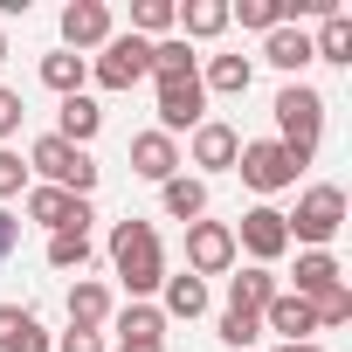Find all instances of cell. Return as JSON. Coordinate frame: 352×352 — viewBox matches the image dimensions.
I'll return each mask as SVG.
<instances>
[{
    "instance_id": "cell-1",
    "label": "cell",
    "mask_w": 352,
    "mask_h": 352,
    "mask_svg": "<svg viewBox=\"0 0 352 352\" xmlns=\"http://www.w3.org/2000/svg\"><path fill=\"white\" fill-rule=\"evenodd\" d=\"M111 270L124 276V290H131V304H145L159 283H166V249H159V228L152 221H118L111 228Z\"/></svg>"
},
{
    "instance_id": "cell-2",
    "label": "cell",
    "mask_w": 352,
    "mask_h": 352,
    "mask_svg": "<svg viewBox=\"0 0 352 352\" xmlns=\"http://www.w3.org/2000/svg\"><path fill=\"white\" fill-rule=\"evenodd\" d=\"M270 111H276V145H283L290 159H304V166H311L318 131H324V97H318L311 83H283Z\"/></svg>"
},
{
    "instance_id": "cell-3",
    "label": "cell",
    "mask_w": 352,
    "mask_h": 352,
    "mask_svg": "<svg viewBox=\"0 0 352 352\" xmlns=\"http://www.w3.org/2000/svg\"><path fill=\"white\" fill-rule=\"evenodd\" d=\"M28 166L42 173V187H63V194H76V201H90V187H97V159L76 152V145H63L56 131L28 145Z\"/></svg>"
},
{
    "instance_id": "cell-4",
    "label": "cell",
    "mask_w": 352,
    "mask_h": 352,
    "mask_svg": "<svg viewBox=\"0 0 352 352\" xmlns=\"http://www.w3.org/2000/svg\"><path fill=\"white\" fill-rule=\"evenodd\" d=\"M235 173L256 187V194H283V187H297V173H304V159H290L276 138H249L242 152H235Z\"/></svg>"
},
{
    "instance_id": "cell-5",
    "label": "cell",
    "mask_w": 352,
    "mask_h": 352,
    "mask_svg": "<svg viewBox=\"0 0 352 352\" xmlns=\"http://www.w3.org/2000/svg\"><path fill=\"white\" fill-rule=\"evenodd\" d=\"M283 228H290V242L324 249V242L345 228V194H338V187H311V194L297 201V214H283Z\"/></svg>"
},
{
    "instance_id": "cell-6",
    "label": "cell",
    "mask_w": 352,
    "mask_h": 352,
    "mask_svg": "<svg viewBox=\"0 0 352 352\" xmlns=\"http://www.w3.org/2000/svg\"><path fill=\"white\" fill-rule=\"evenodd\" d=\"M90 76H97L104 90H131V83H145V76H152V42H145V35H111L104 56L90 63Z\"/></svg>"
},
{
    "instance_id": "cell-7",
    "label": "cell",
    "mask_w": 352,
    "mask_h": 352,
    "mask_svg": "<svg viewBox=\"0 0 352 352\" xmlns=\"http://www.w3.org/2000/svg\"><path fill=\"white\" fill-rule=\"evenodd\" d=\"M221 270H235V228L228 221H194L187 228V276H221Z\"/></svg>"
},
{
    "instance_id": "cell-8",
    "label": "cell",
    "mask_w": 352,
    "mask_h": 352,
    "mask_svg": "<svg viewBox=\"0 0 352 352\" xmlns=\"http://www.w3.org/2000/svg\"><path fill=\"white\" fill-rule=\"evenodd\" d=\"M235 249H249L263 270L290 249V228H283V208H249L242 214V228H235Z\"/></svg>"
},
{
    "instance_id": "cell-9",
    "label": "cell",
    "mask_w": 352,
    "mask_h": 352,
    "mask_svg": "<svg viewBox=\"0 0 352 352\" xmlns=\"http://www.w3.org/2000/svg\"><path fill=\"white\" fill-rule=\"evenodd\" d=\"M201 111H208L201 76H173V83H159V131H166V138H173V131H194Z\"/></svg>"
},
{
    "instance_id": "cell-10",
    "label": "cell",
    "mask_w": 352,
    "mask_h": 352,
    "mask_svg": "<svg viewBox=\"0 0 352 352\" xmlns=\"http://www.w3.org/2000/svg\"><path fill=\"white\" fill-rule=\"evenodd\" d=\"M28 221H42L49 235H63V228H83L90 235V201H76L63 187H28Z\"/></svg>"
},
{
    "instance_id": "cell-11",
    "label": "cell",
    "mask_w": 352,
    "mask_h": 352,
    "mask_svg": "<svg viewBox=\"0 0 352 352\" xmlns=\"http://www.w3.org/2000/svg\"><path fill=\"white\" fill-rule=\"evenodd\" d=\"M111 42V8L104 0H69L63 8V49L83 56V49H104Z\"/></svg>"
},
{
    "instance_id": "cell-12",
    "label": "cell",
    "mask_w": 352,
    "mask_h": 352,
    "mask_svg": "<svg viewBox=\"0 0 352 352\" xmlns=\"http://www.w3.org/2000/svg\"><path fill=\"white\" fill-rule=\"evenodd\" d=\"M283 338V345H311V331H318V311L304 304V297H290V290H276L270 297V311H263V338Z\"/></svg>"
},
{
    "instance_id": "cell-13",
    "label": "cell",
    "mask_w": 352,
    "mask_h": 352,
    "mask_svg": "<svg viewBox=\"0 0 352 352\" xmlns=\"http://www.w3.org/2000/svg\"><path fill=\"white\" fill-rule=\"evenodd\" d=\"M111 324H118V345H124V352H166V318H159V304H124V311H111Z\"/></svg>"
},
{
    "instance_id": "cell-14",
    "label": "cell",
    "mask_w": 352,
    "mask_h": 352,
    "mask_svg": "<svg viewBox=\"0 0 352 352\" xmlns=\"http://www.w3.org/2000/svg\"><path fill=\"white\" fill-rule=\"evenodd\" d=\"M131 173L152 180V187H166L173 173H180V145H173L166 131H138V138H131Z\"/></svg>"
},
{
    "instance_id": "cell-15",
    "label": "cell",
    "mask_w": 352,
    "mask_h": 352,
    "mask_svg": "<svg viewBox=\"0 0 352 352\" xmlns=\"http://www.w3.org/2000/svg\"><path fill=\"white\" fill-rule=\"evenodd\" d=\"M235 152H242L235 124H221V118H201V124H194V166H208V173H235Z\"/></svg>"
},
{
    "instance_id": "cell-16",
    "label": "cell",
    "mask_w": 352,
    "mask_h": 352,
    "mask_svg": "<svg viewBox=\"0 0 352 352\" xmlns=\"http://www.w3.org/2000/svg\"><path fill=\"white\" fill-rule=\"evenodd\" d=\"M56 338L42 331V318L35 311H21V304H0V352H49Z\"/></svg>"
},
{
    "instance_id": "cell-17",
    "label": "cell",
    "mask_w": 352,
    "mask_h": 352,
    "mask_svg": "<svg viewBox=\"0 0 352 352\" xmlns=\"http://www.w3.org/2000/svg\"><path fill=\"white\" fill-rule=\"evenodd\" d=\"M97 131H104V111H97L90 97H63V111H56V138L76 145V152H90Z\"/></svg>"
},
{
    "instance_id": "cell-18",
    "label": "cell",
    "mask_w": 352,
    "mask_h": 352,
    "mask_svg": "<svg viewBox=\"0 0 352 352\" xmlns=\"http://www.w3.org/2000/svg\"><path fill=\"white\" fill-rule=\"evenodd\" d=\"M338 283H345V276H338V256H331V249H304V256H297V290H290V297L318 304V297L338 290Z\"/></svg>"
},
{
    "instance_id": "cell-19",
    "label": "cell",
    "mask_w": 352,
    "mask_h": 352,
    "mask_svg": "<svg viewBox=\"0 0 352 352\" xmlns=\"http://www.w3.org/2000/svg\"><path fill=\"white\" fill-rule=\"evenodd\" d=\"M69 324H76V331H104V324H111V290H104L97 276L69 283Z\"/></svg>"
},
{
    "instance_id": "cell-20",
    "label": "cell",
    "mask_w": 352,
    "mask_h": 352,
    "mask_svg": "<svg viewBox=\"0 0 352 352\" xmlns=\"http://www.w3.org/2000/svg\"><path fill=\"white\" fill-rule=\"evenodd\" d=\"M180 21V42H214L228 28V0H187V8H173Z\"/></svg>"
},
{
    "instance_id": "cell-21",
    "label": "cell",
    "mask_w": 352,
    "mask_h": 352,
    "mask_svg": "<svg viewBox=\"0 0 352 352\" xmlns=\"http://www.w3.org/2000/svg\"><path fill=\"white\" fill-rule=\"evenodd\" d=\"M249 83H256V63H249V56H208L201 90H214V97H249Z\"/></svg>"
},
{
    "instance_id": "cell-22",
    "label": "cell",
    "mask_w": 352,
    "mask_h": 352,
    "mask_svg": "<svg viewBox=\"0 0 352 352\" xmlns=\"http://www.w3.org/2000/svg\"><path fill=\"white\" fill-rule=\"evenodd\" d=\"M159 201H166V214H173V221H187V228H194V221L208 214V180H187V173H173V180L159 187Z\"/></svg>"
},
{
    "instance_id": "cell-23",
    "label": "cell",
    "mask_w": 352,
    "mask_h": 352,
    "mask_svg": "<svg viewBox=\"0 0 352 352\" xmlns=\"http://www.w3.org/2000/svg\"><path fill=\"white\" fill-rule=\"evenodd\" d=\"M263 63H276V69L297 76V69L318 63V56H311V35H304V28H270V35H263Z\"/></svg>"
},
{
    "instance_id": "cell-24",
    "label": "cell",
    "mask_w": 352,
    "mask_h": 352,
    "mask_svg": "<svg viewBox=\"0 0 352 352\" xmlns=\"http://www.w3.org/2000/svg\"><path fill=\"white\" fill-rule=\"evenodd\" d=\"M270 297H276V276H270L263 263H249V270L228 283V311H256V318H263V311H270Z\"/></svg>"
},
{
    "instance_id": "cell-25",
    "label": "cell",
    "mask_w": 352,
    "mask_h": 352,
    "mask_svg": "<svg viewBox=\"0 0 352 352\" xmlns=\"http://www.w3.org/2000/svg\"><path fill=\"white\" fill-rule=\"evenodd\" d=\"M311 56H318V63H352V14H345V8L324 14V28L311 35Z\"/></svg>"
},
{
    "instance_id": "cell-26",
    "label": "cell",
    "mask_w": 352,
    "mask_h": 352,
    "mask_svg": "<svg viewBox=\"0 0 352 352\" xmlns=\"http://www.w3.org/2000/svg\"><path fill=\"white\" fill-rule=\"evenodd\" d=\"M159 290H166L159 318H201V311H208V283H201V276H166Z\"/></svg>"
},
{
    "instance_id": "cell-27",
    "label": "cell",
    "mask_w": 352,
    "mask_h": 352,
    "mask_svg": "<svg viewBox=\"0 0 352 352\" xmlns=\"http://www.w3.org/2000/svg\"><path fill=\"white\" fill-rule=\"evenodd\" d=\"M173 76H201L194 69V42H180V35L152 42V83H173Z\"/></svg>"
},
{
    "instance_id": "cell-28",
    "label": "cell",
    "mask_w": 352,
    "mask_h": 352,
    "mask_svg": "<svg viewBox=\"0 0 352 352\" xmlns=\"http://www.w3.org/2000/svg\"><path fill=\"white\" fill-rule=\"evenodd\" d=\"M83 76H90V63H83V56H69V49L42 56V83H49V90H63V97H83Z\"/></svg>"
},
{
    "instance_id": "cell-29",
    "label": "cell",
    "mask_w": 352,
    "mask_h": 352,
    "mask_svg": "<svg viewBox=\"0 0 352 352\" xmlns=\"http://www.w3.org/2000/svg\"><path fill=\"white\" fill-rule=\"evenodd\" d=\"M228 21H242V28L270 35V28H283V0H235V8H228Z\"/></svg>"
},
{
    "instance_id": "cell-30",
    "label": "cell",
    "mask_w": 352,
    "mask_h": 352,
    "mask_svg": "<svg viewBox=\"0 0 352 352\" xmlns=\"http://www.w3.org/2000/svg\"><path fill=\"white\" fill-rule=\"evenodd\" d=\"M49 263H56V270H83V263H90V235H83V228L49 235Z\"/></svg>"
},
{
    "instance_id": "cell-31",
    "label": "cell",
    "mask_w": 352,
    "mask_h": 352,
    "mask_svg": "<svg viewBox=\"0 0 352 352\" xmlns=\"http://www.w3.org/2000/svg\"><path fill=\"white\" fill-rule=\"evenodd\" d=\"M173 28V0H138V8H131V35H166Z\"/></svg>"
},
{
    "instance_id": "cell-32",
    "label": "cell",
    "mask_w": 352,
    "mask_h": 352,
    "mask_svg": "<svg viewBox=\"0 0 352 352\" xmlns=\"http://www.w3.org/2000/svg\"><path fill=\"white\" fill-rule=\"evenodd\" d=\"M221 338H228V345H256V338H263V318H256V311H221Z\"/></svg>"
},
{
    "instance_id": "cell-33",
    "label": "cell",
    "mask_w": 352,
    "mask_h": 352,
    "mask_svg": "<svg viewBox=\"0 0 352 352\" xmlns=\"http://www.w3.org/2000/svg\"><path fill=\"white\" fill-rule=\"evenodd\" d=\"M14 194H28V166H21V152L0 145V201H14Z\"/></svg>"
},
{
    "instance_id": "cell-34",
    "label": "cell",
    "mask_w": 352,
    "mask_h": 352,
    "mask_svg": "<svg viewBox=\"0 0 352 352\" xmlns=\"http://www.w3.org/2000/svg\"><path fill=\"white\" fill-rule=\"evenodd\" d=\"M311 311H318V324H345V318H352V290L338 283V290H324V297H318Z\"/></svg>"
},
{
    "instance_id": "cell-35",
    "label": "cell",
    "mask_w": 352,
    "mask_h": 352,
    "mask_svg": "<svg viewBox=\"0 0 352 352\" xmlns=\"http://www.w3.org/2000/svg\"><path fill=\"white\" fill-rule=\"evenodd\" d=\"M56 352H104V331H76V324H69V331L56 338Z\"/></svg>"
},
{
    "instance_id": "cell-36",
    "label": "cell",
    "mask_w": 352,
    "mask_h": 352,
    "mask_svg": "<svg viewBox=\"0 0 352 352\" xmlns=\"http://www.w3.org/2000/svg\"><path fill=\"white\" fill-rule=\"evenodd\" d=\"M14 131H21V97L0 90V138H14Z\"/></svg>"
},
{
    "instance_id": "cell-37",
    "label": "cell",
    "mask_w": 352,
    "mask_h": 352,
    "mask_svg": "<svg viewBox=\"0 0 352 352\" xmlns=\"http://www.w3.org/2000/svg\"><path fill=\"white\" fill-rule=\"evenodd\" d=\"M14 249H21V221H14V214H8V208H0V263H8V256H14Z\"/></svg>"
},
{
    "instance_id": "cell-38",
    "label": "cell",
    "mask_w": 352,
    "mask_h": 352,
    "mask_svg": "<svg viewBox=\"0 0 352 352\" xmlns=\"http://www.w3.org/2000/svg\"><path fill=\"white\" fill-rule=\"evenodd\" d=\"M276 352H324V345H276Z\"/></svg>"
},
{
    "instance_id": "cell-39",
    "label": "cell",
    "mask_w": 352,
    "mask_h": 352,
    "mask_svg": "<svg viewBox=\"0 0 352 352\" xmlns=\"http://www.w3.org/2000/svg\"><path fill=\"white\" fill-rule=\"evenodd\" d=\"M0 63H8V35H0Z\"/></svg>"
},
{
    "instance_id": "cell-40",
    "label": "cell",
    "mask_w": 352,
    "mask_h": 352,
    "mask_svg": "<svg viewBox=\"0 0 352 352\" xmlns=\"http://www.w3.org/2000/svg\"><path fill=\"white\" fill-rule=\"evenodd\" d=\"M118 352H124V345H118Z\"/></svg>"
}]
</instances>
